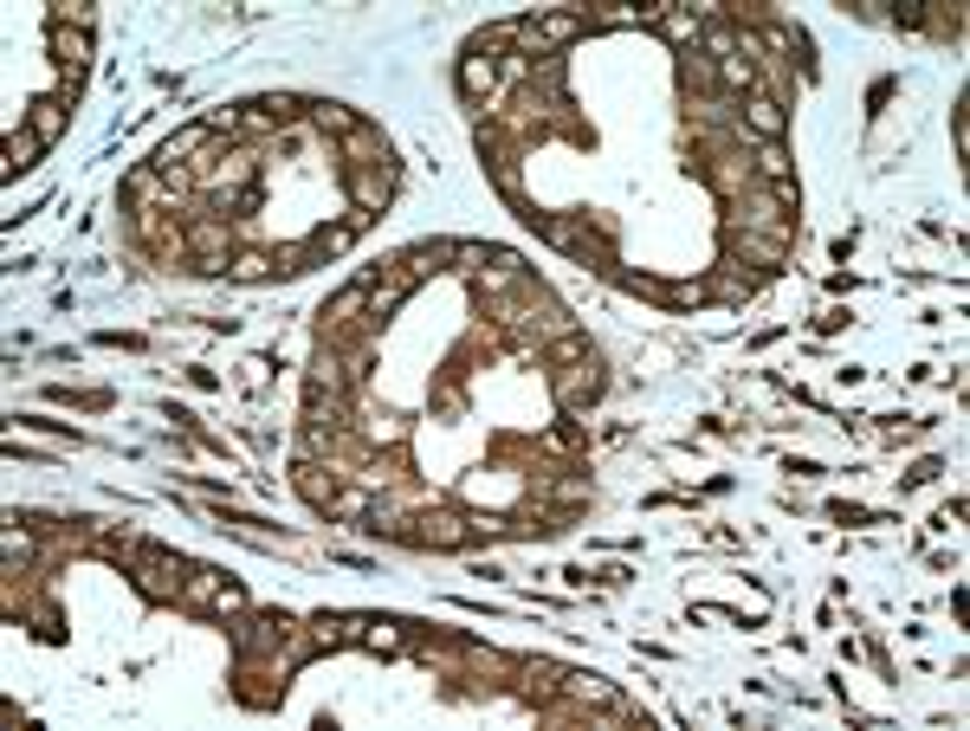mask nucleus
<instances>
[{"label":"nucleus","mask_w":970,"mask_h":731,"mask_svg":"<svg viewBox=\"0 0 970 731\" xmlns=\"http://www.w3.org/2000/svg\"><path fill=\"white\" fill-rule=\"evenodd\" d=\"M130 577L149 602H182V583H188V564L169 550V544H142V557L130 564Z\"/></svg>","instance_id":"1"},{"label":"nucleus","mask_w":970,"mask_h":731,"mask_svg":"<svg viewBox=\"0 0 970 731\" xmlns=\"http://www.w3.org/2000/svg\"><path fill=\"white\" fill-rule=\"evenodd\" d=\"M783 130H789V104L758 91L744 104V117H738V143H783Z\"/></svg>","instance_id":"2"},{"label":"nucleus","mask_w":970,"mask_h":731,"mask_svg":"<svg viewBox=\"0 0 970 731\" xmlns=\"http://www.w3.org/2000/svg\"><path fill=\"white\" fill-rule=\"evenodd\" d=\"M789 240H796V233H751V227H725V253H731V259H758L763 272H776V266H783Z\"/></svg>","instance_id":"3"},{"label":"nucleus","mask_w":970,"mask_h":731,"mask_svg":"<svg viewBox=\"0 0 970 731\" xmlns=\"http://www.w3.org/2000/svg\"><path fill=\"white\" fill-rule=\"evenodd\" d=\"M453 259V240H415V246H402L395 259H389V279H402L408 292H415L420 279L434 272V266H447Z\"/></svg>","instance_id":"4"},{"label":"nucleus","mask_w":970,"mask_h":731,"mask_svg":"<svg viewBox=\"0 0 970 731\" xmlns=\"http://www.w3.org/2000/svg\"><path fill=\"white\" fill-rule=\"evenodd\" d=\"M291 486H298V499H304V506H317V512H331V499L344 492V479H337V460L324 466V460H311V453L291 466Z\"/></svg>","instance_id":"5"},{"label":"nucleus","mask_w":970,"mask_h":731,"mask_svg":"<svg viewBox=\"0 0 970 731\" xmlns=\"http://www.w3.org/2000/svg\"><path fill=\"white\" fill-rule=\"evenodd\" d=\"M349 395V369L337 350H317L311 357V375H304V402H331V408H344Z\"/></svg>","instance_id":"6"},{"label":"nucleus","mask_w":970,"mask_h":731,"mask_svg":"<svg viewBox=\"0 0 970 731\" xmlns=\"http://www.w3.org/2000/svg\"><path fill=\"white\" fill-rule=\"evenodd\" d=\"M551 388H556V408H563V415H576L582 402H596V395H602V363H596V357H582V363L563 369Z\"/></svg>","instance_id":"7"},{"label":"nucleus","mask_w":970,"mask_h":731,"mask_svg":"<svg viewBox=\"0 0 970 731\" xmlns=\"http://www.w3.org/2000/svg\"><path fill=\"white\" fill-rule=\"evenodd\" d=\"M473 531H485V524H473V518L453 512V506H447V512L415 518V537H420V544H434V550H460V544H466Z\"/></svg>","instance_id":"8"},{"label":"nucleus","mask_w":970,"mask_h":731,"mask_svg":"<svg viewBox=\"0 0 970 731\" xmlns=\"http://www.w3.org/2000/svg\"><path fill=\"white\" fill-rule=\"evenodd\" d=\"M389 195H395V162H382V169H349V201H356V214H382Z\"/></svg>","instance_id":"9"},{"label":"nucleus","mask_w":970,"mask_h":731,"mask_svg":"<svg viewBox=\"0 0 970 731\" xmlns=\"http://www.w3.org/2000/svg\"><path fill=\"white\" fill-rule=\"evenodd\" d=\"M53 66L66 72V91L78 97V91H84V66H91V33H71V26H53Z\"/></svg>","instance_id":"10"},{"label":"nucleus","mask_w":970,"mask_h":731,"mask_svg":"<svg viewBox=\"0 0 970 731\" xmlns=\"http://www.w3.org/2000/svg\"><path fill=\"white\" fill-rule=\"evenodd\" d=\"M563 693H569V706H602V712H627L622 686H609L602 673H563Z\"/></svg>","instance_id":"11"},{"label":"nucleus","mask_w":970,"mask_h":731,"mask_svg":"<svg viewBox=\"0 0 970 731\" xmlns=\"http://www.w3.org/2000/svg\"><path fill=\"white\" fill-rule=\"evenodd\" d=\"M369 292H376V272H362V279H349L344 292L324 304V324L331 330H344V324H356V317H369Z\"/></svg>","instance_id":"12"},{"label":"nucleus","mask_w":970,"mask_h":731,"mask_svg":"<svg viewBox=\"0 0 970 731\" xmlns=\"http://www.w3.org/2000/svg\"><path fill=\"white\" fill-rule=\"evenodd\" d=\"M208 149H213V124L201 117V124H188L182 137H169V143H162L155 169H188V162H195V155H208Z\"/></svg>","instance_id":"13"},{"label":"nucleus","mask_w":970,"mask_h":731,"mask_svg":"<svg viewBox=\"0 0 970 731\" xmlns=\"http://www.w3.org/2000/svg\"><path fill=\"white\" fill-rule=\"evenodd\" d=\"M654 33H660L667 46H680V53H698V39H705V13H698V7H680V0H673V7H667V20H660Z\"/></svg>","instance_id":"14"},{"label":"nucleus","mask_w":970,"mask_h":731,"mask_svg":"<svg viewBox=\"0 0 970 731\" xmlns=\"http://www.w3.org/2000/svg\"><path fill=\"white\" fill-rule=\"evenodd\" d=\"M531 26H538V59H551L556 46H569L576 33H589V20H582V13H538Z\"/></svg>","instance_id":"15"},{"label":"nucleus","mask_w":970,"mask_h":731,"mask_svg":"<svg viewBox=\"0 0 970 731\" xmlns=\"http://www.w3.org/2000/svg\"><path fill=\"white\" fill-rule=\"evenodd\" d=\"M344 155H349V169H382V162H389V137H382L376 124H356L344 137Z\"/></svg>","instance_id":"16"},{"label":"nucleus","mask_w":970,"mask_h":731,"mask_svg":"<svg viewBox=\"0 0 970 731\" xmlns=\"http://www.w3.org/2000/svg\"><path fill=\"white\" fill-rule=\"evenodd\" d=\"M369 220H376V214H349V220H337V227H317V233H311L317 259H337V253H349V246H356V233H362Z\"/></svg>","instance_id":"17"},{"label":"nucleus","mask_w":970,"mask_h":731,"mask_svg":"<svg viewBox=\"0 0 970 731\" xmlns=\"http://www.w3.org/2000/svg\"><path fill=\"white\" fill-rule=\"evenodd\" d=\"M498 72H505L498 59L466 53V59H460V91H466V97H492V91H498Z\"/></svg>","instance_id":"18"},{"label":"nucleus","mask_w":970,"mask_h":731,"mask_svg":"<svg viewBox=\"0 0 970 731\" xmlns=\"http://www.w3.org/2000/svg\"><path fill=\"white\" fill-rule=\"evenodd\" d=\"M66 97H39V104H33V111H26V130H33V137H39V143L53 149L59 143V130H66Z\"/></svg>","instance_id":"19"},{"label":"nucleus","mask_w":970,"mask_h":731,"mask_svg":"<svg viewBox=\"0 0 970 731\" xmlns=\"http://www.w3.org/2000/svg\"><path fill=\"white\" fill-rule=\"evenodd\" d=\"M220 570H208V564H188V583H182V608H213V595H220Z\"/></svg>","instance_id":"20"},{"label":"nucleus","mask_w":970,"mask_h":731,"mask_svg":"<svg viewBox=\"0 0 970 731\" xmlns=\"http://www.w3.org/2000/svg\"><path fill=\"white\" fill-rule=\"evenodd\" d=\"M39 155H46V143H39L33 130H13V137H7V162H0V169H7V175H26V169H39Z\"/></svg>","instance_id":"21"},{"label":"nucleus","mask_w":970,"mask_h":731,"mask_svg":"<svg viewBox=\"0 0 970 731\" xmlns=\"http://www.w3.org/2000/svg\"><path fill=\"white\" fill-rule=\"evenodd\" d=\"M278 272V253H240V259H227V279H240V286H259V279H273Z\"/></svg>","instance_id":"22"},{"label":"nucleus","mask_w":970,"mask_h":731,"mask_svg":"<svg viewBox=\"0 0 970 731\" xmlns=\"http://www.w3.org/2000/svg\"><path fill=\"white\" fill-rule=\"evenodd\" d=\"M712 72L725 91H758V59H744V53H731V59H712Z\"/></svg>","instance_id":"23"},{"label":"nucleus","mask_w":970,"mask_h":731,"mask_svg":"<svg viewBox=\"0 0 970 731\" xmlns=\"http://www.w3.org/2000/svg\"><path fill=\"white\" fill-rule=\"evenodd\" d=\"M758 272H744V279H738V272H712V286H705V292L718 298V304H744V298H758Z\"/></svg>","instance_id":"24"},{"label":"nucleus","mask_w":970,"mask_h":731,"mask_svg":"<svg viewBox=\"0 0 970 731\" xmlns=\"http://www.w3.org/2000/svg\"><path fill=\"white\" fill-rule=\"evenodd\" d=\"M304 117H311V124H317L324 137H337V143H344V137L356 130V124H362V117H356V111H344V104H311Z\"/></svg>","instance_id":"25"},{"label":"nucleus","mask_w":970,"mask_h":731,"mask_svg":"<svg viewBox=\"0 0 970 731\" xmlns=\"http://www.w3.org/2000/svg\"><path fill=\"white\" fill-rule=\"evenodd\" d=\"M362 648H369V654H402V622H376V615H362Z\"/></svg>","instance_id":"26"},{"label":"nucleus","mask_w":970,"mask_h":731,"mask_svg":"<svg viewBox=\"0 0 970 731\" xmlns=\"http://www.w3.org/2000/svg\"><path fill=\"white\" fill-rule=\"evenodd\" d=\"M712 188H718V195H725V201H738V195H744V188H751V169H744V162H738V155H731V162H718V169H712Z\"/></svg>","instance_id":"27"},{"label":"nucleus","mask_w":970,"mask_h":731,"mask_svg":"<svg viewBox=\"0 0 970 731\" xmlns=\"http://www.w3.org/2000/svg\"><path fill=\"white\" fill-rule=\"evenodd\" d=\"M751 155H758L763 182H789V149H783V143H751Z\"/></svg>","instance_id":"28"},{"label":"nucleus","mask_w":970,"mask_h":731,"mask_svg":"<svg viewBox=\"0 0 970 731\" xmlns=\"http://www.w3.org/2000/svg\"><path fill=\"white\" fill-rule=\"evenodd\" d=\"M97 7L91 0H53V26H71V33H91Z\"/></svg>","instance_id":"29"},{"label":"nucleus","mask_w":970,"mask_h":731,"mask_svg":"<svg viewBox=\"0 0 970 731\" xmlns=\"http://www.w3.org/2000/svg\"><path fill=\"white\" fill-rule=\"evenodd\" d=\"M544 357H551V363H582V357H596V350H589V337H582V330H563V337L544 344Z\"/></svg>","instance_id":"30"},{"label":"nucleus","mask_w":970,"mask_h":731,"mask_svg":"<svg viewBox=\"0 0 970 731\" xmlns=\"http://www.w3.org/2000/svg\"><path fill=\"white\" fill-rule=\"evenodd\" d=\"M485 266H492V246H480V240H453V272H473V279H480Z\"/></svg>","instance_id":"31"},{"label":"nucleus","mask_w":970,"mask_h":731,"mask_svg":"<svg viewBox=\"0 0 970 731\" xmlns=\"http://www.w3.org/2000/svg\"><path fill=\"white\" fill-rule=\"evenodd\" d=\"M680 84H686V91H705V84H718L712 59H705V53H680Z\"/></svg>","instance_id":"32"},{"label":"nucleus","mask_w":970,"mask_h":731,"mask_svg":"<svg viewBox=\"0 0 970 731\" xmlns=\"http://www.w3.org/2000/svg\"><path fill=\"white\" fill-rule=\"evenodd\" d=\"M259 111H266L273 124H291V117H298V111H311V104H304V97H291V91H273V97H259Z\"/></svg>","instance_id":"33"},{"label":"nucleus","mask_w":970,"mask_h":731,"mask_svg":"<svg viewBox=\"0 0 970 731\" xmlns=\"http://www.w3.org/2000/svg\"><path fill=\"white\" fill-rule=\"evenodd\" d=\"M369 506H376L369 492H356V486H344V492L331 499V518H369Z\"/></svg>","instance_id":"34"},{"label":"nucleus","mask_w":970,"mask_h":731,"mask_svg":"<svg viewBox=\"0 0 970 731\" xmlns=\"http://www.w3.org/2000/svg\"><path fill=\"white\" fill-rule=\"evenodd\" d=\"M0 557H7V570L33 564V537H26V531H7V537H0Z\"/></svg>","instance_id":"35"},{"label":"nucleus","mask_w":970,"mask_h":731,"mask_svg":"<svg viewBox=\"0 0 970 731\" xmlns=\"http://www.w3.org/2000/svg\"><path fill=\"white\" fill-rule=\"evenodd\" d=\"M544 492H551V499H563V506H582V499H589V479H551Z\"/></svg>","instance_id":"36"},{"label":"nucleus","mask_w":970,"mask_h":731,"mask_svg":"<svg viewBox=\"0 0 970 731\" xmlns=\"http://www.w3.org/2000/svg\"><path fill=\"white\" fill-rule=\"evenodd\" d=\"M246 608V589L240 583H220V595H213V615H240Z\"/></svg>","instance_id":"37"},{"label":"nucleus","mask_w":970,"mask_h":731,"mask_svg":"<svg viewBox=\"0 0 970 731\" xmlns=\"http://www.w3.org/2000/svg\"><path fill=\"white\" fill-rule=\"evenodd\" d=\"M544 446H551V453H576V434H569V428H551V434H544Z\"/></svg>","instance_id":"38"},{"label":"nucleus","mask_w":970,"mask_h":731,"mask_svg":"<svg viewBox=\"0 0 970 731\" xmlns=\"http://www.w3.org/2000/svg\"><path fill=\"white\" fill-rule=\"evenodd\" d=\"M925 479H938V460H919V466L905 473V486H925Z\"/></svg>","instance_id":"39"}]
</instances>
